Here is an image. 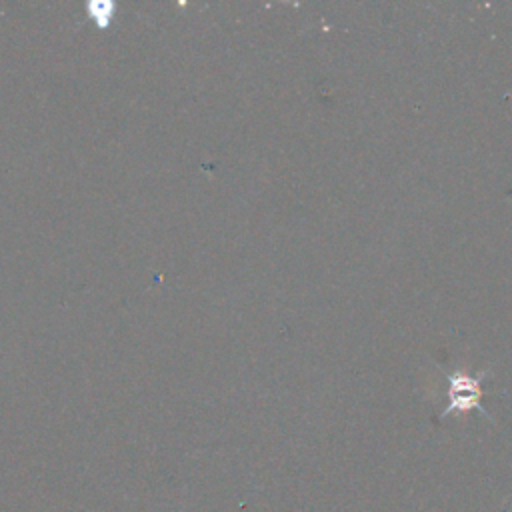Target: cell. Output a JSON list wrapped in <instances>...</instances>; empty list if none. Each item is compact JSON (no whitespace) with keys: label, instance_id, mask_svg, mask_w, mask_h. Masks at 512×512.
Masks as SVG:
<instances>
[{"label":"cell","instance_id":"1","mask_svg":"<svg viewBox=\"0 0 512 512\" xmlns=\"http://www.w3.org/2000/svg\"><path fill=\"white\" fill-rule=\"evenodd\" d=\"M490 376V370H480L476 374L450 372L448 378V406L442 410L440 420L448 418L454 412L478 410L486 420H492L490 412L482 406V382Z\"/></svg>","mask_w":512,"mask_h":512}]
</instances>
